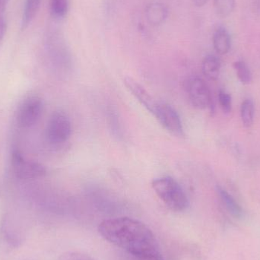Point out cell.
Returning <instances> with one entry per match:
<instances>
[{"label": "cell", "mask_w": 260, "mask_h": 260, "mask_svg": "<svg viewBox=\"0 0 260 260\" xmlns=\"http://www.w3.org/2000/svg\"><path fill=\"white\" fill-rule=\"evenodd\" d=\"M102 238L133 256L159 251L154 234L143 223L128 217L111 218L99 226Z\"/></svg>", "instance_id": "obj_1"}, {"label": "cell", "mask_w": 260, "mask_h": 260, "mask_svg": "<svg viewBox=\"0 0 260 260\" xmlns=\"http://www.w3.org/2000/svg\"><path fill=\"white\" fill-rule=\"evenodd\" d=\"M151 186L158 198L174 212H183L189 207V200L180 184L172 177L153 180Z\"/></svg>", "instance_id": "obj_2"}, {"label": "cell", "mask_w": 260, "mask_h": 260, "mask_svg": "<svg viewBox=\"0 0 260 260\" xmlns=\"http://www.w3.org/2000/svg\"><path fill=\"white\" fill-rule=\"evenodd\" d=\"M70 117L62 111H56L50 117L46 128V139L52 145H61L69 140L72 134Z\"/></svg>", "instance_id": "obj_3"}, {"label": "cell", "mask_w": 260, "mask_h": 260, "mask_svg": "<svg viewBox=\"0 0 260 260\" xmlns=\"http://www.w3.org/2000/svg\"><path fill=\"white\" fill-rule=\"evenodd\" d=\"M12 166L14 174L21 180H35L41 178L47 174L44 165L35 160L23 157L18 151H14L12 157Z\"/></svg>", "instance_id": "obj_4"}, {"label": "cell", "mask_w": 260, "mask_h": 260, "mask_svg": "<svg viewBox=\"0 0 260 260\" xmlns=\"http://www.w3.org/2000/svg\"><path fill=\"white\" fill-rule=\"evenodd\" d=\"M44 103L38 96L27 98L19 107L17 115L18 124L22 128H30L38 123L42 116Z\"/></svg>", "instance_id": "obj_5"}, {"label": "cell", "mask_w": 260, "mask_h": 260, "mask_svg": "<svg viewBox=\"0 0 260 260\" xmlns=\"http://www.w3.org/2000/svg\"><path fill=\"white\" fill-rule=\"evenodd\" d=\"M186 92L192 106L197 109H206L210 106V91L207 84L201 78H190L186 83Z\"/></svg>", "instance_id": "obj_6"}, {"label": "cell", "mask_w": 260, "mask_h": 260, "mask_svg": "<svg viewBox=\"0 0 260 260\" xmlns=\"http://www.w3.org/2000/svg\"><path fill=\"white\" fill-rule=\"evenodd\" d=\"M153 115L165 129L174 136L183 135V123L177 111L168 104H159Z\"/></svg>", "instance_id": "obj_7"}, {"label": "cell", "mask_w": 260, "mask_h": 260, "mask_svg": "<svg viewBox=\"0 0 260 260\" xmlns=\"http://www.w3.org/2000/svg\"><path fill=\"white\" fill-rule=\"evenodd\" d=\"M124 84L132 94L139 101V103L146 108L147 111L154 114L158 103L154 101L152 96L133 78H125Z\"/></svg>", "instance_id": "obj_8"}, {"label": "cell", "mask_w": 260, "mask_h": 260, "mask_svg": "<svg viewBox=\"0 0 260 260\" xmlns=\"http://www.w3.org/2000/svg\"><path fill=\"white\" fill-rule=\"evenodd\" d=\"M168 15V8L165 4L158 2L149 3L145 9L147 21L152 26H159L165 23Z\"/></svg>", "instance_id": "obj_9"}, {"label": "cell", "mask_w": 260, "mask_h": 260, "mask_svg": "<svg viewBox=\"0 0 260 260\" xmlns=\"http://www.w3.org/2000/svg\"><path fill=\"white\" fill-rule=\"evenodd\" d=\"M216 190L221 203L224 205L228 212L235 218H242L244 215V211L235 198L221 186H217Z\"/></svg>", "instance_id": "obj_10"}, {"label": "cell", "mask_w": 260, "mask_h": 260, "mask_svg": "<svg viewBox=\"0 0 260 260\" xmlns=\"http://www.w3.org/2000/svg\"><path fill=\"white\" fill-rule=\"evenodd\" d=\"M203 74L209 80L218 79L221 70V62L217 56L209 55L203 59L202 65Z\"/></svg>", "instance_id": "obj_11"}, {"label": "cell", "mask_w": 260, "mask_h": 260, "mask_svg": "<svg viewBox=\"0 0 260 260\" xmlns=\"http://www.w3.org/2000/svg\"><path fill=\"white\" fill-rule=\"evenodd\" d=\"M213 45L218 54L224 55L229 53L231 49V38L225 29L219 27L215 30L213 35Z\"/></svg>", "instance_id": "obj_12"}, {"label": "cell", "mask_w": 260, "mask_h": 260, "mask_svg": "<svg viewBox=\"0 0 260 260\" xmlns=\"http://www.w3.org/2000/svg\"><path fill=\"white\" fill-rule=\"evenodd\" d=\"M41 3V0H25L21 19V30H25L30 25L38 13Z\"/></svg>", "instance_id": "obj_13"}, {"label": "cell", "mask_w": 260, "mask_h": 260, "mask_svg": "<svg viewBox=\"0 0 260 260\" xmlns=\"http://www.w3.org/2000/svg\"><path fill=\"white\" fill-rule=\"evenodd\" d=\"M254 104L251 99H246L241 107V117L245 127H250L254 120Z\"/></svg>", "instance_id": "obj_14"}, {"label": "cell", "mask_w": 260, "mask_h": 260, "mask_svg": "<svg viewBox=\"0 0 260 260\" xmlns=\"http://www.w3.org/2000/svg\"><path fill=\"white\" fill-rule=\"evenodd\" d=\"M69 0H50V9L51 15L57 19L67 16L69 11Z\"/></svg>", "instance_id": "obj_15"}, {"label": "cell", "mask_w": 260, "mask_h": 260, "mask_svg": "<svg viewBox=\"0 0 260 260\" xmlns=\"http://www.w3.org/2000/svg\"><path fill=\"white\" fill-rule=\"evenodd\" d=\"M214 7L218 16L220 18H226L235 9V0H215Z\"/></svg>", "instance_id": "obj_16"}, {"label": "cell", "mask_w": 260, "mask_h": 260, "mask_svg": "<svg viewBox=\"0 0 260 260\" xmlns=\"http://www.w3.org/2000/svg\"><path fill=\"white\" fill-rule=\"evenodd\" d=\"M234 68L236 71L239 80L243 84H250L252 82V73L250 68L244 61H237L234 63Z\"/></svg>", "instance_id": "obj_17"}, {"label": "cell", "mask_w": 260, "mask_h": 260, "mask_svg": "<svg viewBox=\"0 0 260 260\" xmlns=\"http://www.w3.org/2000/svg\"><path fill=\"white\" fill-rule=\"evenodd\" d=\"M218 102L221 109L226 114L231 112L232 108V97L229 93L226 92L224 90H220L218 92Z\"/></svg>", "instance_id": "obj_18"}, {"label": "cell", "mask_w": 260, "mask_h": 260, "mask_svg": "<svg viewBox=\"0 0 260 260\" xmlns=\"http://www.w3.org/2000/svg\"><path fill=\"white\" fill-rule=\"evenodd\" d=\"M58 260H94L88 255L79 252H67L62 253Z\"/></svg>", "instance_id": "obj_19"}, {"label": "cell", "mask_w": 260, "mask_h": 260, "mask_svg": "<svg viewBox=\"0 0 260 260\" xmlns=\"http://www.w3.org/2000/svg\"><path fill=\"white\" fill-rule=\"evenodd\" d=\"M134 260H164L160 251L155 253H148L142 256H134Z\"/></svg>", "instance_id": "obj_20"}, {"label": "cell", "mask_w": 260, "mask_h": 260, "mask_svg": "<svg viewBox=\"0 0 260 260\" xmlns=\"http://www.w3.org/2000/svg\"><path fill=\"white\" fill-rule=\"evenodd\" d=\"M10 0H0V16H5L6 7Z\"/></svg>", "instance_id": "obj_21"}, {"label": "cell", "mask_w": 260, "mask_h": 260, "mask_svg": "<svg viewBox=\"0 0 260 260\" xmlns=\"http://www.w3.org/2000/svg\"><path fill=\"white\" fill-rule=\"evenodd\" d=\"M208 1L209 0H193V3L197 7H203L208 3Z\"/></svg>", "instance_id": "obj_22"}, {"label": "cell", "mask_w": 260, "mask_h": 260, "mask_svg": "<svg viewBox=\"0 0 260 260\" xmlns=\"http://www.w3.org/2000/svg\"><path fill=\"white\" fill-rule=\"evenodd\" d=\"M254 6L256 10L260 13V0H255Z\"/></svg>", "instance_id": "obj_23"}]
</instances>
